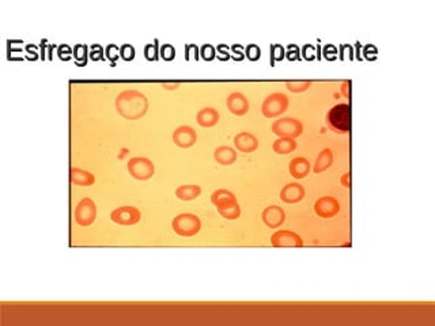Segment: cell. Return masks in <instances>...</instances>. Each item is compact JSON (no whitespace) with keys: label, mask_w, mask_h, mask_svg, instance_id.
<instances>
[{"label":"cell","mask_w":435,"mask_h":326,"mask_svg":"<svg viewBox=\"0 0 435 326\" xmlns=\"http://www.w3.org/2000/svg\"><path fill=\"white\" fill-rule=\"evenodd\" d=\"M116 109L127 120H139L147 113L148 101L144 94L136 90H127L117 95Z\"/></svg>","instance_id":"6da1fadb"},{"label":"cell","mask_w":435,"mask_h":326,"mask_svg":"<svg viewBox=\"0 0 435 326\" xmlns=\"http://www.w3.org/2000/svg\"><path fill=\"white\" fill-rule=\"evenodd\" d=\"M211 201L216 207L218 212L227 220H234L241 215V208L237 201V197L230 190H215L211 196Z\"/></svg>","instance_id":"7a4b0ae2"},{"label":"cell","mask_w":435,"mask_h":326,"mask_svg":"<svg viewBox=\"0 0 435 326\" xmlns=\"http://www.w3.org/2000/svg\"><path fill=\"white\" fill-rule=\"evenodd\" d=\"M328 125L333 132L347 133L351 129V106L348 104H339L330 109L328 116Z\"/></svg>","instance_id":"3957f363"},{"label":"cell","mask_w":435,"mask_h":326,"mask_svg":"<svg viewBox=\"0 0 435 326\" xmlns=\"http://www.w3.org/2000/svg\"><path fill=\"white\" fill-rule=\"evenodd\" d=\"M173 230L181 237H193L202 229V221L193 214H181L173 220Z\"/></svg>","instance_id":"277c9868"},{"label":"cell","mask_w":435,"mask_h":326,"mask_svg":"<svg viewBox=\"0 0 435 326\" xmlns=\"http://www.w3.org/2000/svg\"><path fill=\"white\" fill-rule=\"evenodd\" d=\"M288 108V98L283 93H272L265 98L261 106V112L267 118H275L283 114Z\"/></svg>","instance_id":"5b68a950"},{"label":"cell","mask_w":435,"mask_h":326,"mask_svg":"<svg viewBox=\"0 0 435 326\" xmlns=\"http://www.w3.org/2000/svg\"><path fill=\"white\" fill-rule=\"evenodd\" d=\"M272 131L279 137L295 139L299 135H302L303 124L296 118H280L272 124Z\"/></svg>","instance_id":"8992f818"},{"label":"cell","mask_w":435,"mask_h":326,"mask_svg":"<svg viewBox=\"0 0 435 326\" xmlns=\"http://www.w3.org/2000/svg\"><path fill=\"white\" fill-rule=\"evenodd\" d=\"M154 163L143 156H136L128 162V171L133 178L146 181L154 175Z\"/></svg>","instance_id":"52a82bcc"},{"label":"cell","mask_w":435,"mask_h":326,"mask_svg":"<svg viewBox=\"0 0 435 326\" xmlns=\"http://www.w3.org/2000/svg\"><path fill=\"white\" fill-rule=\"evenodd\" d=\"M97 216V207L91 198H83L75 208V220L83 227L90 226L95 220Z\"/></svg>","instance_id":"ba28073f"},{"label":"cell","mask_w":435,"mask_h":326,"mask_svg":"<svg viewBox=\"0 0 435 326\" xmlns=\"http://www.w3.org/2000/svg\"><path fill=\"white\" fill-rule=\"evenodd\" d=\"M110 219L117 225L132 226L140 220V211L131 206L120 207L110 214Z\"/></svg>","instance_id":"9c48e42d"},{"label":"cell","mask_w":435,"mask_h":326,"mask_svg":"<svg viewBox=\"0 0 435 326\" xmlns=\"http://www.w3.org/2000/svg\"><path fill=\"white\" fill-rule=\"evenodd\" d=\"M271 243L275 248H302L303 242L298 234L290 230H279L271 237Z\"/></svg>","instance_id":"30bf717a"},{"label":"cell","mask_w":435,"mask_h":326,"mask_svg":"<svg viewBox=\"0 0 435 326\" xmlns=\"http://www.w3.org/2000/svg\"><path fill=\"white\" fill-rule=\"evenodd\" d=\"M339 211H340V202L334 197H330V196L320 197L314 204V212L320 217H324V219L336 216L339 214Z\"/></svg>","instance_id":"8fae6325"},{"label":"cell","mask_w":435,"mask_h":326,"mask_svg":"<svg viewBox=\"0 0 435 326\" xmlns=\"http://www.w3.org/2000/svg\"><path fill=\"white\" fill-rule=\"evenodd\" d=\"M196 140H197L196 131L192 127H188V125L180 127L173 133V141L181 148L192 147L196 143Z\"/></svg>","instance_id":"7c38bea8"},{"label":"cell","mask_w":435,"mask_h":326,"mask_svg":"<svg viewBox=\"0 0 435 326\" xmlns=\"http://www.w3.org/2000/svg\"><path fill=\"white\" fill-rule=\"evenodd\" d=\"M263 221L269 229H278L286 221V214L280 207L269 206L263 212Z\"/></svg>","instance_id":"4fadbf2b"},{"label":"cell","mask_w":435,"mask_h":326,"mask_svg":"<svg viewBox=\"0 0 435 326\" xmlns=\"http://www.w3.org/2000/svg\"><path fill=\"white\" fill-rule=\"evenodd\" d=\"M305 188L299 184H287L280 190V200L287 204H295L305 197Z\"/></svg>","instance_id":"5bb4252c"},{"label":"cell","mask_w":435,"mask_h":326,"mask_svg":"<svg viewBox=\"0 0 435 326\" xmlns=\"http://www.w3.org/2000/svg\"><path fill=\"white\" fill-rule=\"evenodd\" d=\"M227 108L235 116H244L249 110V102L244 94L231 93L227 98Z\"/></svg>","instance_id":"9a60e30c"},{"label":"cell","mask_w":435,"mask_h":326,"mask_svg":"<svg viewBox=\"0 0 435 326\" xmlns=\"http://www.w3.org/2000/svg\"><path fill=\"white\" fill-rule=\"evenodd\" d=\"M234 144H235L237 150L245 152V154H249V152H253L259 147V140L252 133L241 132L234 137Z\"/></svg>","instance_id":"2e32d148"},{"label":"cell","mask_w":435,"mask_h":326,"mask_svg":"<svg viewBox=\"0 0 435 326\" xmlns=\"http://www.w3.org/2000/svg\"><path fill=\"white\" fill-rule=\"evenodd\" d=\"M310 173V162L303 158V156H298L290 162V174L296 179L305 178L307 174Z\"/></svg>","instance_id":"e0dca14e"},{"label":"cell","mask_w":435,"mask_h":326,"mask_svg":"<svg viewBox=\"0 0 435 326\" xmlns=\"http://www.w3.org/2000/svg\"><path fill=\"white\" fill-rule=\"evenodd\" d=\"M196 120H197L199 125L203 127V128H210V127H214V125L218 124L219 113L214 108H204L197 113Z\"/></svg>","instance_id":"ac0fdd59"},{"label":"cell","mask_w":435,"mask_h":326,"mask_svg":"<svg viewBox=\"0 0 435 326\" xmlns=\"http://www.w3.org/2000/svg\"><path fill=\"white\" fill-rule=\"evenodd\" d=\"M71 182L78 187H90L94 184V175L82 169H71Z\"/></svg>","instance_id":"d6986e66"},{"label":"cell","mask_w":435,"mask_h":326,"mask_svg":"<svg viewBox=\"0 0 435 326\" xmlns=\"http://www.w3.org/2000/svg\"><path fill=\"white\" fill-rule=\"evenodd\" d=\"M214 158L218 163L221 165H233L237 160V152L235 150L227 146H222L216 148L214 152Z\"/></svg>","instance_id":"ffe728a7"},{"label":"cell","mask_w":435,"mask_h":326,"mask_svg":"<svg viewBox=\"0 0 435 326\" xmlns=\"http://www.w3.org/2000/svg\"><path fill=\"white\" fill-rule=\"evenodd\" d=\"M202 193V188L199 185H181L175 190V196L183 201H190L197 198Z\"/></svg>","instance_id":"44dd1931"},{"label":"cell","mask_w":435,"mask_h":326,"mask_svg":"<svg viewBox=\"0 0 435 326\" xmlns=\"http://www.w3.org/2000/svg\"><path fill=\"white\" fill-rule=\"evenodd\" d=\"M332 162H333L332 151H330L329 148H325V150L320 152V155L317 156V159H315L314 173H323V171L328 170V169L332 166Z\"/></svg>","instance_id":"7402d4cb"},{"label":"cell","mask_w":435,"mask_h":326,"mask_svg":"<svg viewBox=\"0 0 435 326\" xmlns=\"http://www.w3.org/2000/svg\"><path fill=\"white\" fill-rule=\"evenodd\" d=\"M272 148L276 154H290L296 148V141L292 137H279L273 143Z\"/></svg>","instance_id":"603a6c76"},{"label":"cell","mask_w":435,"mask_h":326,"mask_svg":"<svg viewBox=\"0 0 435 326\" xmlns=\"http://www.w3.org/2000/svg\"><path fill=\"white\" fill-rule=\"evenodd\" d=\"M87 53H89V48L87 45H83V44H76L74 48V56L75 63L76 66L79 67H85L86 63H87Z\"/></svg>","instance_id":"cb8c5ba5"},{"label":"cell","mask_w":435,"mask_h":326,"mask_svg":"<svg viewBox=\"0 0 435 326\" xmlns=\"http://www.w3.org/2000/svg\"><path fill=\"white\" fill-rule=\"evenodd\" d=\"M144 57L147 58L148 62H158L160 60V45H158V39L154 41V44H147L144 47Z\"/></svg>","instance_id":"d4e9b609"},{"label":"cell","mask_w":435,"mask_h":326,"mask_svg":"<svg viewBox=\"0 0 435 326\" xmlns=\"http://www.w3.org/2000/svg\"><path fill=\"white\" fill-rule=\"evenodd\" d=\"M311 86L310 80H294V82H286V87H287L291 93H305L309 87Z\"/></svg>","instance_id":"484cf974"},{"label":"cell","mask_w":435,"mask_h":326,"mask_svg":"<svg viewBox=\"0 0 435 326\" xmlns=\"http://www.w3.org/2000/svg\"><path fill=\"white\" fill-rule=\"evenodd\" d=\"M286 57V49H284L280 44H275L271 45V67H275L276 62H282Z\"/></svg>","instance_id":"4316f807"},{"label":"cell","mask_w":435,"mask_h":326,"mask_svg":"<svg viewBox=\"0 0 435 326\" xmlns=\"http://www.w3.org/2000/svg\"><path fill=\"white\" fill-rule=\"evenodd\" d=\"M105 57H108L109 62L112 63V67H116L117 60L120 58V47H117L114 44H109L106 47Z\"/></svg>","instance_id":"83f0119b"},{"label":"cell","mask_w":435,"mask_h":326,"mask_svg":"<svg viewBox=\"0 0 435 326\" xmlns=\"http://www.w3.org/2000/svg\"><path fill=\"white\" fill-rule=\"evenodd\" d=\"M160 57H162L165 62H171L175 57V49L170 44H163L160 49Z\"/></svg>","instance_id":"f1b7e54d"},{"label":"cell","mask_w":435,"mask_h":326,"mask_svg":"<svg viewBox=\"0 0 435 326\" xmlns=\"http://www.w3.org/2000/svg\"><path fill=\"white\" fill-rule=\"evenodd\" d=\"M200 57L206 62H212L216 57V49L210 44H206L200 48Z\"/></svg>","instance_id":"f546056e"},{"label":"cell","mask_w":435,"mask_h":326,"mask_svg":"<svg viewBox=\"0 0 435 326\" xmlns=\"http://www.w3.org/2000/svg\"><path fill=\"white\" fill-rule=\"evenodd\" d=\"M135 48L129 44H124L120 47V57L124 60V62H132L135 58Z\"/></svg>","instance_id":"4dcf8cb0"},{"label":"cell","mask_w":435,"mask_h":326,"mask_svg":"<svg viewBox=\"0 0 435 326\" xmlns=\"http://www.w3.org/2000/svg\"><path fill=\"white\" fill-rule=\"evenodd\" d=\"M261 56V49L254 44H250L245 49V57H248L250 62H257Z\"/></svg>","instance_id":"1f68e13d"},{"label":"cell","mask_w":435,"mask_h":326,"mask_svg":"<svg viewBox=\"0 0 435 326\" xmlns=\"http://www.w3.org/2000/svg\"><path fill=\"white\" fill-rule=\"evenodd\" d=\"M321 54L324 56V58H326L328 62H334L336 58H338V48L334 47V45H332V44H326L325 47L323 48V52H321Z\"/></svg>","instance_id":"d6a6232c"},{"label":"cell","mask_w":435,"mask_h":326,"mask_svg":"<svg viewBox=\"0 0 435 326\" xmlns=\"http://www.w3.org/2000/svg\"><path fill=\"white\" fill-rule=\"evenodd\" d=\"M315 54H317V48H315L314 45H311V44H306V45L302 48L301 57H303L305 60H307V62H313V60H315V57H317Z\"/></svg>","instance_id":"836d02e7"},{"label":"cell","mask_w":435,"mask_h":326,"mask_svg":"<svg viewBox=\"0 0 435 326\" xmlns=\"http://www.w3.org/2000/svg\"><path fill=\"white\" fill-rule=\"evenodd\" d=\"M104 49H102L101 45H97V44H94V45H91L90 47V53H89V57L93 60V62H102L104 58H105V56H104Z\"/></svg>","instance_id":"e575fe53"},{"label":"cell","mask_w":435,"mask_h":326,"mask_svg":"<svg viewBox=\"0 0 435 326\" xmlns=\"http://www.w3.org/2000/svg\"><path fill=\"white\" fill-rule=\"evenodd\" d=\"M361 54H363V57H365L366 60L374 62V60L378 57V49L374 47L373 44H367V45L363 47V51L361 52Z\"/></svg>","instance_id":"d590c367"},{"label":"cell","mask_w":435,"mask_h":326,"mask_svg":"<svg viewBox=\"0 0 435 326\" xmlns=\"http://www.w3.org/2000/svg\"><path fill=\"white\" fill-rule=\"evenodd\" d=\"M286 58L290 60V62H298V60H301V49H299V47L290 44L287 49H286Z\"/></svg>","instance_id":"8d00e7d4"},{"label":"cell","mask_w":435,"mask_h":326,"mask_svg":"<svg viewBox=\"0 0 435 326\" xmlns=\"http://www.w3.org/2000/svg\"><path fill=\"white\" fill-rule=\"evenodd\" d=\"M71 54H74V49H71L66 44H62L57 47V56L63 62H68L71 58Z\"/></svg>","instance_id":"74e56055"},{"label":"cell","mask_w":435,"mask_h":326,"mask_svg":"<svg viewBox=\"0 0 435 326\" xmlns=\"http://www.w3.org/2000/svg\"><path fill=\"white\" fill-rule=\"evenodd\" d=\"M229 45H226V44H221V45H218L216 48V57L218 60H221V62H227L229 58H231V54L229 53Z\"/></svg>","instance_id":"f35d334b"},{"label":"cell","mask_w":435,"mask_h":326,"mask_svg":"<svg viewBox=\"0 0 435 326\" xmlns=\"http://www.w3.org/2000/svg\"><path fill=\"white\" fill-rule=\"evenodd\" d=\"M242 49H244V47L242 45H240V44H234V45H231L230 47V51H231V58L233 60H235V62H242L245 58V53L242 52Z\"/></svg>","instance_id":"ab89813d"},{"label":"cell","mask_w":435,"mask_h":326,"mask_svg":"<svg viewBox=\"0 0 435 326\" xmlns=\"http://www.w3.org/2000/svg\"><path fill=\"white\" fill-rule=\"evenodd\" d=\"M342 93L346 98L351 97V82H344V83H343Z\"/></svg>","instance_id":"60d3db41"},{"label":"cell","mask_w":435,"mask_h":326,"mask_svg":"<svg viewBox=\"0 0 435 326\" xmlns=\"http://www.w3.org/2000/svg\"><path fill=\"white\" fill-rule=\"evenodd\" d=\"M361 49H362V44L359 43V41H357V43H355V52H353L355 56H353V57L357 58V60H359V62L363 60V57L361 56Z\"/></svg>","instance_id":"b9f144b4"},{"label":"cell","mask_w":435,"mask_h":326,"mask_svg":"<svg viewBox=\"0 0 435 326\" xmlns=\"http://www.w3.org/2000/svg\"><path fill=\"white\" fill-rule=\"evenodd\" d=\"M342 184H343V185H344V187H347V188L350 187V174H348V173H347V174L343 175Z\"/></svg>","instance_id":"7bdbcfd3"},{"label":"cell","mask_w":435,"mask_h":326,"mask_svg":"<svg viewBox=\"0 0 435 326\" xmlns=\"http://www.w3.org/2000/svg\"><path fill=\"white\" fill-rule=\"evenodd\" d=\"M317 60H320V58H321V47H320V45H317Z\"/></svg>","instance_id":"ee69618b"}]
</instances>
